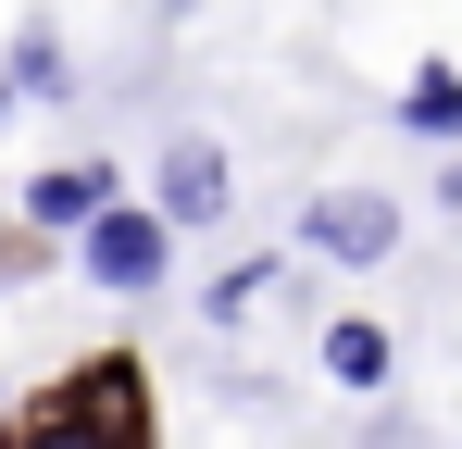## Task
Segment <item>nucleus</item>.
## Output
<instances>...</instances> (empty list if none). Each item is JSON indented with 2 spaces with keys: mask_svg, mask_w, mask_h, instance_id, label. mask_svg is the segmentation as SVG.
<instances>
[{
  "mask_svg": "<svg viewBox=\"0 0 462 449\" xmlns=\"http://www.w3.org/2000/svg\"><path fill=\"white\" fill-rule=\"evenodd\" d=\"M325 374L337 387H387V337L375 325H325Z\"/></svg>",
  "mask_w": 462,
  "mask_h": 449,
  "instance_id": "obj_6",
  "label": "nucleus"
},
{
  "mask_svg": "<svg viewBox=\"0 0 462 449\" xmlns=\"http://www.w3.org/2000/svg\"><path fill=\"white\" fill-rule=\"evenodd\" d=\"M226 213V150H162V224H213Z\"/></svg>",
  "mask_w": 462,
  "mask_h": 449,
  "instance_id": "obj_3",
  "label": "nucleus"
},
{
  "mask_svg": "<svg viewBox=\"0 0 462 449\" xmlns=\"http://www.w3.org/2000/svg\"><path fill=\"white\" fill-rule=\"evenodd\" d=\"M400 125H412V138H462V75L450 63L412 75V87H400Z\"/></svg>",
  "mask_w": 462,
  "mask_h": 449,
  "instance_id": "obj_5",
  "label": "nucleus"
},
{
  "mask_svg": "<svg viewBox=\"0 0 462 449\" xmlns=\"http://www.w3.org/2000/svg\"><path fill=\"white\" fill-rule=\"evenodd\" d=\"M300 237L325 250V262H387V250H400V213H387L375 188H325V200L300 213Z\"/></svg>",
  "mask_w": 462,
  "mask_h": 449,
  "instance_id": "obj_2",
  "label": "nucleus"
},
{
  "mask_svg": "<svg viewBox=\"0 0 462 449\" xmlns=\"http://www.w3.org/2000/svg\"><path fill=\"white\" fill-rule=\"evenodd\" d=\"M0 100H13V87H0Z\"/></svg>",
  "mask_w": 462,
  "mask_h": 449,
  "instance_id": "obj_7",
  "label": "nucleus"
},
{
  "mask_svg": "<svg viewBox=\"0 0 462 449\" xmlns=\"http://www.w3.org/2000/svg\"><path fill=\"white\" fill-rule=\"evenodd\" d=\"M100 200H113V162H51V175L25 188V213H38V224H88Z\"/></svg>",
  "mask_w": 462,
  "mask_h": 449,
  "instance_id": "obj_4",
  "label": "nucleus"
},
{
  "mask_svg": "<svg viewBox=\"0 0 462 449\" xmlns=\"http://www.w3.org/2000/svg\"><path fill=\"white\" fill-rule=\"evenodd\" d=\"M76 237H88V275H100V288H162V250H175L162 213H113V200H100Z\"/></svg>",
  "mask_w": 462,
  "mask_h": 449,
  "instance_id": "obj_1",
  "label": "nucleus"
}]
</instances>
